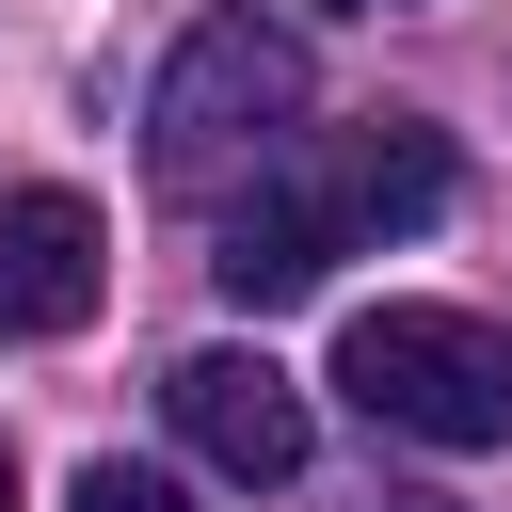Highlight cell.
Here are the masks:
<instances>
[{"instance_id":"cell-1","label":"cell","mask_w":512,"mask_h":512,"mask_svg":"<svg viewBox=\"0 0 512 512\" xmlns=\"http://www.w3.org/2000/svg\"><path fill=\"white\" fill-rule=\"evenodd\" d=\"M336 400L416 448H512V320L480 304H352L336 320Z\"/></svg>"},{"instance_id":"cell-3","label":"cell","mask_w":512,"mask_h":512,"mask_svg":"<svg viewBox=\"0 0 512 512\" xmlns=\"http://www.w3.org/2000/svg\"><path fill=\"white\" fill-rule=\"evenodd\" d=\"M160 416H176V448H192L208 480H240V496L304 480V448H320V416H304V384H288L272 352H176Z\"/></svg>"},{"instance_id":"cell-4","label":"cell","mask_w":512,"mask_h":512,"mask_svg":"<svg viewBox=\"0 0 512 512\" xmlns=\"http://www.w3.org/2000/svg\"><path fill=\"white\" fill-rule=\"evenodd\" d=\"M96 288H112V224H96V192H64V176L0 192V336H80Z\"/></svg>"},{"instance_id":"cell-8","label":"cell","mask_w":512,"mask_h":512,"mask_svg":"<svg viewBox=\"0 0 512 512\" xmlns=\"http://www.w3.org/2000/svg\"><path fill=\"white\" fill-rule=\"evenodd\" d=\"M352 512H464V496H400V480H384V496H352Z\"/></svg>"},{"instance_id":"cell-5","label":"cell","mask_w":512,"mask_h":512,"mask_svg":"<svg viewBox=\"0 0 512 512\" xmlns=\"http://www.w3.org/2000/svg\"><path fill=\"white\" fill-rule=\"evenodd\" d=\"M336 256H352L336 192H320V176H272V192H256L240 224H224V256H208V272H224V304H256V320H272V304H304V288H320Z\"/></svg>"},{"instance_id":"cell-6","label":"cell","mask_w":512,"mask_h":512,"mask_svg":"<svg viewBox=\"0 0 512 512\" xmlns=\"http://www.w3.org/2000/svg\"><path fill=\"white\" fill-rule=\"evenodd\" d=\"M320 192H336L352 240H416V224H448V144H432L416 112H384V128H352V160H336Z\"/></svg>"},{"instance_id":"cell-9","label":"cell","mask_w":512,"mask_h":512,"mask_svg":"<svg viewBox=\"0 0 512 512\" xmlns=\"http://www.w3.org/2000/svg\"><path fill=\"white\" fill-rule=\"evenodd\" d=\"M0 512H16V448H0Z\"/></svg>"},{"instance_id":"cell-2","label":"cell","mask_w":512,"mask_h":512,"mask_svg":"<svg viewBox=\"0 0 512 512\" xmlns=\"http://www.w3.org/2000/svg\"><path fill=\"white\" fill-rule=\"evenodd\" d=\"M288 128H304V48H288L272 16H192V32H176V64H160V112H144L160 176L272 160Z\"/></svg>"},{"instance_id":"cell-7","label":"cell","mask_w":512,"mask_h":512,"mask_svg":"<svg viewBox=\"0 0 512 512\" xmlns=\"http://www.w3.org/2000/svg\"><path fill=\"white\" fill-rule=\"evenodd\" d=\"M64 512H192V480H176V464H128V448H112V464H80V480H64Z\"/></svg>"},{"instance_id":"cell-10","label":"cell","mask_w":512,"mask_h":512,"mask_svg":"<svg viewBox=\"0 0 512 512\" xmlns=\"http://www.w3.org/2000/svg\"><path fill=\"white\" fill-rule=\"evenodd\" d=\"M352 16H384V0H352Z\"/></svg>"}]
</instances>
